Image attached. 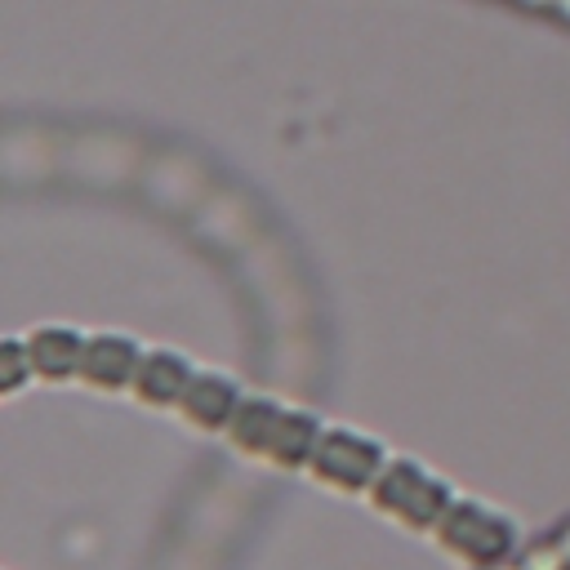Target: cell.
Masks as SVG:
<instances>
[{
  "mask_svg": "<svg viewBox=\"0 0 570 570\" xmlns=\"http://www.w3.org/2000/svg\"><path fill=\"white\" fill-rule=\"evenodd\" d=\"M370 494H374V508L383 517H392V521H401L410 530H436L441 512L450 508V490L432 472L410 463V459L387 463L379 472V481L370 485Z\"/></svg>",
  "mask_w": 570,
  "mask_h": 570,
  "instance_id": "obj_1",
  "label": "cell"
},
{
  "mask_svg": "<svg viewBox=\"0 0 570 570\" xmlns=\"http://www.w3.org/2000/svg\"><path fill=\"white\" fill-rule=\"evenodd\" d=\"M387 468L383 459V445L361 436V432H347V428H334V432H321L316 441V454L307 463V472L330 485V490H370L379 481V472Z\"/></svg>",
  "mask_w": 570,
  "mask_h": 570,
  "instance_id": "obj_2",
  "label": "cell"
},
{
  "mask_svg": "<svg viewBox=\"0 0 570 570\" xmlns=\"http://www.w3.org/2000/svg\"><path fill=\"white\" fill-rule=\"evenodd\" d=\"M436 539H441L454 557H463V561H472V566H494V561H503L508 548H512V525H508L499 512H490V508L450 499V508H445L441 521H436Z\"/></svg>",
  "mask_w": 570,
  "mask_h": 570,
  "instance_id": "obj_3",
  "label": "cell"
},
{
  "mask_svg": "<svg viewBox=\"0 0 570 570\" xmlns=\"http://www.w3.org/2000/svg\"><path fill=\"white\" fill-rule=\"evenodd\" d=\"M142 356L138 347L125 338V334H94L85 343V361H80V379L94 383V387H134V374H138Z\"/></svg>",
  "mask_w": 570,
  "mask_h": 570,
  "instance_id": "obj_4",
  "label": "cell"
},
{
  "mask_svg": "<svg viewBox=\"0 0 570 570\" xmlns=\"http://www.w3.org/2000/svg\"><path fill=\"white\" fill-rule=\"evenodd\" d=\"M236 405H240V396H236L232 379H223V374H191V383H187V392L178 401V414L191 428H227Z\"/></svg>",
  "mask_w": 570,
  "mask_h": 570,
  "instance_id": "obj_5",
  "label": "cell"
},
{
  "mask_svg": "<svg viewBox=\"0 0 570 570\" xmlns=\"http://www.w3.org/2000/svg\"><path fill=\"white\" fill-rule=\"evenodd\" d=\"M187 383H191V365L183 356H174V352H147L142 365H138V374H134V396L142 405H156L160 410V405H178L183 392H187Z\"/></svg>",
  "mask_w": 570,
  "mask_h": 570,
  "instance_id": "obj_6",
  "label": "cell"
},
{
  "mask_svg": "<svg viewBox=\"0 0 570 570\" xmlns=\"http://www.w3.org/2000/svg\"><path fill=\"white\" fill-rule=\"evenodd\" d=\"M85 343L76 330L67 325H45L27 338L31 347V365L40 379H67V374H80V361H85Z\"/></svg>",
  "mask_w": 570,
  "mask_h": 570,
  "instance_id": "obj_7",
  "label": "cell"
},
{
  "mask_svg": "<svg viewBox=\"0 0 570 570\" xmlns=\"http://www.w3.org/2000/svg\"><path fill=\"white\" fill-rule=\"evenodd\" d=\"M281 419H285V410H281L276 401L240 396V405H236V414H232V423H227V436H232L236 450L267 459V450H272V441H276V432H281Z\"/></svg>",
  "mask_w": 570,
  "mask_h": 570,
  "instance_id": "obj_8",
  "label": "cell"
},
{
  "mask_svg": "<svg viewBox=\"0 0 570 570\" xmlns=\"http://www.w3.org/2000/svg\"><path fill=\"white\" fill-rule=\"evenodd\" d=\"M316 441H321V423L312 414H303V410H285L281 432H276L267 459L281 463V468H303V463H312Z\"/></svg>",
  "mask_w": 570,
  "mask_h": 570,
  "instance_id": "obj_9",
  "label": "cell"
},
{
  "mask_svg": "<svg viewBox=\"0 0 570 570\" xmlns=\"http://www.w3.org/2000/svg\"><path fill=\"white\" fill-rule=\"evenodd\" d=\"M27 374H36L31 347L18 343V338H4V343H0V392H18Z\"/></svg>",
  "mask_w": 570,
  "mask_h": 570,
  "instance_id": "obj_10",
  "label": "cell"
},
{
  "mask_svg": "<svg viewBox=\"0 0 570 570\" xmlns=\"http://www.w3.org/2000/svg\"><path fill=\"white\" fill-rule=\"evenodd\" d=\"M517 566H521V570H570L566 557H561V548H557V539H552V543H530Z\"/></svg>",
  "mask_w": 570,
  "mask_h": 570,
  "instance_id": "obj_11",
  "label": "cell"
},
{
  "mask_svg": "<svg viewBox=\"0 0 570 570\" xmlns=\"http://www.w3.org/2000/svg\"><path fill=\"white\" fill-rule=\"evenodd\" d=\"M557 548H561V557H566V566H570V525H561V534H557Z\"/></svg>",
  "mask_w": 570,
  "mask_h": 570,
  "instance_id": "obj_12",
  "label": "cell"
},
{
  "mask_svg": "<svg viewBox=\"0 0 570 570\" xmlns=\"http://www.w3.org/2000/svg\"><path fill=\"white\" fill-rule=\"evenodd\" d=\"M552 9H557L561 18H570V0H552Z\"/></svg>",
  "mask_w": 570,
  "mask_h": 570,
  "instance_id": "obj_13",
  "label": "cell"
},
{
  "mask_svg": "<svg viewBox=\"0 0 570 570\" xmlns=\"http://www.w3.org/2000/svg\"><path fill=\"white\" fill-rule=\"evenodd\" d=\"M485 570H521V566H508V561H494V566H485Z\"/></svg>",
  "mask_w": 570,
  "mask_h": 570,
  "instance_id": "obj_14",
  "label": "cell"
},
{
  "mask_svg": "<svg viewBox=\"0 0 570 570\" xmlns=\"http://www.w3.org/2000/svg\"><path fill=\"white\" fill-rule=\"evenodd\" d=\"M521 4H552V0H521Z\"/></svg>",
  "mask_w": 570,
  "mask_h": 570,
  "instance_id": "obj_15",
  "label": "cell"
}]
</instances>
